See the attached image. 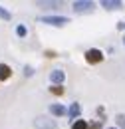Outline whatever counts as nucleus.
<instances>
[{
    "mask_svg": "<svg viewBox=\"0 0 125 129\" xmlns=\"http://www.w3.org/2000/svg\"><path fill=\"white\" fill-rule=\"evenodd\" d=\"M115 121H117L119 127H125V115H123V113H119V115L115 117Z\"/></svg>",
    "mask_w": 125,
    "mask_h": 129,
    "instance_id": "16",
    "label": "nucleus"
},
{
    "mask_svg": "<svg viewBox=\"0 0 125 129\" xmlns=\"http://www.w3.org/2000/svg\"><path fill=\"white\" fill-rule=\"evenodd\" d=\"M103 52L101 50H97V48H89L87 52H85V62L87 64H91V66H95V64H101L103 62Z\"/></svg>",
    "mask_w": 125,
    "mask_h": 129,
    "instance_id": "2",
    "label": "nucleus"
},
{
    "mask_svg": "<svg viewBox=\"0 0 125 129\" xmlns=\"http://www.w3.org/2000/svg\"><path fill=\"white\" fill-rule=\"evenodd\" d=\"M117 30H119V32H125V20L117 22Z\"/></svg>",
    "mask_w": 125,
    "mask_h": 129,
    "instance_id": "18",
    "label": "nucleus"
},
{
    "mask_svg": "<svg viewBox=\"0 0 125 129\" xmlns=\"http://www.w3.org/2000/svg\"><path fill=\"white\" fill-rule=\"evenodd\" d=\"M16 34H18L20 38H24V36L28 34V30H26V26H22V24H18V26H16Z\"/></svg>",
    "mask_w": 125,
    "mask_h": 129,
    "instance_id": "14",
    "label": "nucleus"
},
{
    "mask_svg": "<svg viewBox=\"0 0 125 129\" xmlns=\"http://www.w3.org/2000/svg\"><path fill=\"white\" fill-rule=\"evenodd\" d=\"M34 127L36 129H56V121L46 117V115H38L34 119Z\"/></svg>",
    "mask_w": 125,
    "mask_h": 129,
    "instance_id": "3",
    "label": "nucleus"
},
{
    "mask_svg": "<svg viewBox=\"0 0 125 129\" xmlns=\"http://www.w3.org/2000/svg\"><path fill=\"white\" fill-rule=\"evenodd\" d=\"M101 8H105V10H121L123 2L121 0H101Z\"/></svg>",
    "mask_w": 125,
    "mask_h": 129,
    "instance_id": "5",
    "label": "nucleus"
},
{
    "mask_svg": "<svg viewBox=\"0 0 125 129\" xmlns=\"http://www.w3.org/2000/svg\"><path fill=\"white\" fill-rule=\"evenodd\" d=\"M10 18H12V14H10L6 8H2V6H0V20H6V22H8Z\"/></svg>",
    "mask_w": 125,
    "mask_h": 129,
    "instance_id": "13",
    "label": "nucleus"
},
{
    "mask_svg": "<svg viewBox=\"0 0 125 129\" xmlns=\"http://www.w3.org/2000/svg\"><path fill=\"white\" fill-rule=\"evenodd\" d=\"M36 6H44V8H58L60 2H46V0H38Z\"/></svg>",
    "mask_w": 125,
    "mask_h": 129,
    "instance_id": "10",
    "label": "nucleus"
},
{
    "mask_svg": "<svg viewBox=\"0 0 125 129\" xmlns=\"http://www.w3.org/2000/svg\"><path fill=\"white\" fill-rule=\"evenodd\" d=\"M109 129H117V127H109Z\"/></svg>",
    "mask_w": 125,
    "mask_h": 129,
    "instance_id": "20",
    "label": "nucleus"
},
{
    "mask_svg": "<svg viewBox=\"0 0 125 129\" xmlns=\"http://www.w3.org/2000/svg\"><path fill=\"white\" fill-rule=\"evenodd\" d=\"M89 129H101V121H95V123H91V125H89Z\"/></svg>",
    "mask_w": 125,
    "mask_h": 129,
    "instance_id": "19",
    "label": "nucleus"
},
{
    "mask_svg": "<svg viewBox=\"0 0 125 129\" xmlns=\"http://www.w3.org/2000/svg\"><path fill=\"white\" fill-rule=\"evenodd\" d=\"M50 113L56 115V117H64V115H68V109L64 105H60V103H52L50 105Z\"/></svg>",
    "mask_w": 125,
    "mask_h": 129,
    "instance_id": "7",
    "label": "nucleus"
},
{
    "mask_svg": "<svg viewBox=\"0 0 125 129\" xmlns=\"http://www.w3.org/2000/svg\"><path fill=\"white\" fill-rule=\"evenodd\" d=\"M72 129H89V125H87V123H85L83 119H78V121H76V123L72 125Z\"/></svg>",
    "mask_w": 125,
    "mask_h": 129,
    "instance_id": "12",
    "label": "nucleus"
},
{
    "mask_svg": "<svg viewBox=\"0 0 125 129\" xmlns=\"http://www.w3.org/2000/svg\"><path fill=\"white\" fill-rule=\"evenodd\" d=\"M79 115H81V107H79V103H72L70 109H68V119H78Z\"/></svg>",
    "mask_w": 125,
    "mask_h": 129,
    "instance_id": "9",
    "label": "nucleus"
},
{
    "mask_svg": "<svg viewBox=\"0 0 125 129\" xmlns=\"http://www.w3.org/2000/svg\"><path fill=\"white\" fill-rule=\"evenodd\" d=\"M12 78V68L8 64H0V81H6Z\"/></svg>",
    "mask_w": 125,
    "mask_h": 129,
    "instance_id": "8",
    "label": "nucleus"
},
{
    "mask_svg": "<svg viewBox=\"0 0 125 129\" xmlns=\"http://www.w3.org/2000/svg\"><path fill=\"white\" fill-rule=\"evenodd\" d=\"M38 22L48 24V26L62 28V26H68V24H70V18H66V16H40V18H38Z\"/></svg>",
    "mask_w": 125,
    "mask_h": 129,
    "instance_id": "1",
    "label": "nucleus"
},
{
    "mask_svg": "<svg viewBox=\"0 0 125 129\" xmlns=\"http://www.w3.org/2000/svg\"><path fill=\"white\" fill-rule=\"evenodd\" d=\"M95 8V4L91 0H76L74 2V10L76 12H91Z\"/></svg>",
    "mask_w": 125,
    "mask_h": 129,
    "instance_id": "4",
    "label": "nucleus"
},
{
    "mask_svg": "<svg viewBox=\"0 0 125 129\" xmlns=\"http://www.w3.org/2000/svg\"><path fill=\"white\" fill-rule=\"evenodd\" d=\"M50 91H52V93H54V95H64V91H66V89H64L62 85H52V87H50Z\"/></svg>",
    "mask_w": 125,
    "mask_h": 129,
    "instance_id": "11",
    "label": "nucleus"
},
{
    "mask_svg": "<svg viewBox=\"0 0 125 129\" xmlns=\"http://www.w3.org/2000/svg\"><path fill=\"white\" fill-rule=\"evenodd\" d=\"M44 56L46 58H58V52L56 50H44Z\"/></svg>",
    "mask_w": 125,
    "mask_h": 129,
    "instance_id": "17",
    "label": "nucleus"
},
{
    "mask_svg": "<svg viewBox=\"0 0 125 129\" xmlns=\"http://www.w3.org/2000/svg\"><path fill=\"white\" fill-rule=\"evenodd\" d=\"M50 80H52L54 85H62V81L66 80V74H64L62 70H54V72L50 74Z\"/></svg>",
    "mask_w": 125,
    "mask_h": 129,
    "instance_id": "6",
    "label": "nucleus"
},
{
    "mask_svg": "<svg viewBox=\"0 0 125 129\" xmlns=\"http://www.w3.org/2000/svg\"><path fill=\"white\" fill-rule=\"evenodd\" d=\"M24 76H26V78H32V76H34V68H32V66H24Z\"/></svg>",
    "mask_w": 125,
    "mask_h": 129,
    "instance_id": "15",
    "label": "nucleus"
},
{
    "mask_svg": "<svg viewBox=\"0 0 125 129\" xmlns=\"http://www.w3.org/2000/svg\"><path fill=\"white\" fill-rule=\"evenodd\" d=\"M123 44H125V38H123Z\"/></svg>",
    "mask_w": 125,
    "mask_h": 129,
    "instance_id": "21",
    "label": "nucleus"
}]
</instances>
